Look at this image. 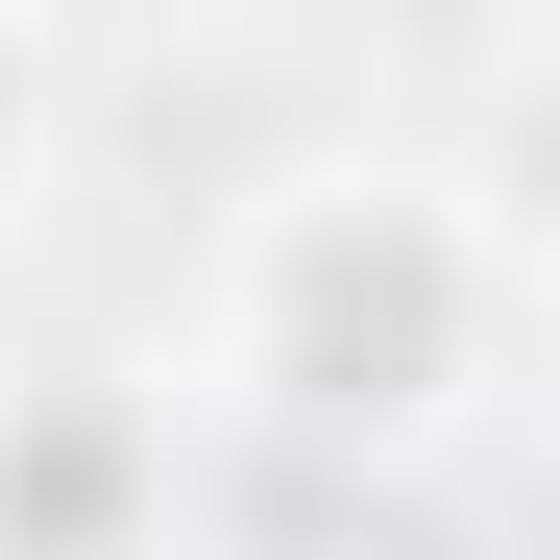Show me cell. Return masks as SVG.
Masks as SVG:
<instances>
[{
	"label": "cell",
	"mask_w": 560,
	"mask_h": 560,
	"mask_svg": "<svg viewBox=\"0 0 560 560\" xmlns=\"http://www.w3.org/2000/svg\"><path fill=\"white\" fill-rule=\"evenodd\" d=\"M512 341H536V244L415 122H365V147H293V171L220 196V244H196V390L171 415H220L268 463H439L512 390Z\"/></svg>",
	"instance_id": "1"
},
{
	"label": "cell",
	"mask_w": 560,
	"mask_h": 560,
	"mask_svg": "<svg viewBox=\"0 0 560 560\" xmlns=\"http://www.w3.org/2000/svg\"><path fill=\"white\" fill-rule=\"evenodd\" d=\"M171 536H196L171 365H0V560H171Z\"/></svg>",
	"instance_id": "2"
},
{
	"label": "cell",
	"mask_w": 560,
	"mask_h": 560,
	"mask_svg": "<svg viewBox=\"0 0 560 560\" xmlns=\"http://www.w3.org/2000/svg\"><path fill=\"white\" fill-rule=\"evenodd\" d=\"M49 147H73V49L25 25V0H0V220L49 196Z\"/></svg>",
	"instance_id": "3"
}]
</instances>
